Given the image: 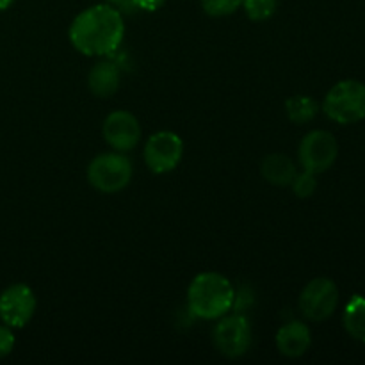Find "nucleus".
I'll return each instance as SVG.
<instances>
[{
    "instance_id": "obj_1",
    "label": "nucleus",
    "mask_w": 365,
    "mask_h": 365,
    "mask_svg": "<svg viewBox=\"0 0 365 365\" xmlns=\"http://www.w3.org/2000/svg\"><path fill=\"white\" fill-rule=\"evenodd\" d=\"M125 36L121 13L109 4H96L75 16L70 41L84 56H107L118 50Z\"/></svg>"
},
{
    "instance_id": "obj_2",
    "label": "nucleus",
    "mask_w": 365,
    "mask_h": 365,
    "mask_svg": "<svg viewBox=\"0 0 365 365\" xmlns=\"http://www.w3.org/2000/svg\"><path fill=\"white\" fill-rule=\"evenodd\" d=\"M234 287L220 273H202L189 285V310L200 319H220L234 307Z\"/></svg>"
},
{
    "instance_id": "obj_3",
    "label": "nucleus",
    "mask_w": 365,
    "mask_h": 365,
    "mask_svg": "<svg viewBox=\"0 0 365 365\" xmlns=\"http://www.w3.org/2000/svg\"><path fill=\"white\" fill-rule=\"evenodd\" d=\"M323 110L331 121L341 125L359 123L365 118V84L342 81L327 93Z\"/></svg>"
},
{
    "instance_id": "obj_4",
    "label": "nucleus",
    "mask_w": 365,
    "mask_h": 365,
    "mask_svg": "<svg viewBox=\"0 0 365 365\" xmlns=\"http://www.w3.org/2000/svg\"><path fill=\"white\" fill-rule=\"evenodd\" d=\"M132 178V163L121 153H100L88 168V180L96 191L113 195L128 185Z\"/></svg>"
},
{
    "instance_id": "obj_5",
    "label": "nucleus",
    "mask_w": 365,
    "mask_h": 365,
    "mask_svg": "<svg viewBox=\"0 0 365 365\" xmlns=\"http://www.w3.org/2000/svg\"><path fill=\"white\" fill-rule=\"evenodd\" d=\"M339 305V289L330 278H314L299 294V310L314 323H321L331 317Z\"/></svg>"
},
{
    "instance_id": "obj_6",
    "label": "nucleus",
    "mask_w": 365,
    "mask_h": 365,
    "mask_svg": "<svg viewBox=\"0 0 365 365\" xmlns=\"http://www.w3.org/2000/svg\"><path fill=\"white\" fill-rule=\"evenodd\" d=\"M339 155V145L328 130H312L299 143V164L310 173H324L334 166Z\"/></svg>"
},
{
    "instance_id": "obj_7",
    "label": "nucleus",
    "mask_w": 365,
    "mask_h": 365,
    "mask_svg": "<svg viewBox=\"0 0 365 365\" xmlns=\"http://www.w3.org/2000/svg\"><path fill=\"white\" fill-rule=\"evenodd\" d=\"M184 155V143L175 132L160 130L150 135L145 145V163L150 171L157 175L170 173Z\"/></svg>"
},
{
    "instance_id": "obj_8",
    "label": "nucleus",
    "mask_w": 365,
    "mask_h": 365,
    "mask_svg": "<svg viewBox=\"0 0 365 365\" xmlns=\"http://www.w3.org/2000/svg\"><path fill=\"white\" fill-rule=\"evenodd\" d=\"M214 346L221 355L228 359H239L245 355L252 344V328L246 317L227 316L220 317L212 334Z\"/></svg>"
},
{
    "instance_id": "obj_9",
    "label": "nucleus",
    "mask_w": 365,
    "mask_h": 365,
    "mask_svg": "<svg viewBox=\"0 0 365 365\" xmlns=\"http://www.w3.org/2000/svg\"><path fill=\"white\" fill-rule=\"evenodd\" d=\"M36 312V296L25 284H14L0 294V321L11 328H24Z\"/></svg>"
},
{
    "instance_id": "obj_10",
    "label": "nucleus",
    "mask_w": 365,
    "mask_h": 365,
    "mask_svg": "<svg viewBox=\"0 0 365 365\" xmlns=\"http://www.w3.org/2000/svg\"><path fill=\"white\" fill-rule=\"evenodd\" d=\"M103 138L109 146L118 152L135 148L141 139V125L138 118L128 110H114L103 121Z\"/></svg>"
},
{
    "instance_id": "obj_11",
    "label": "nucleus",
    "mask_w": 365,
    "mask_h": 365,
    "mask_svg": "<svg viewBox=\"0 0 365 365\" xmlns=\"http://www.w3.org/2000/svg\"><path fill=\"white\" fill-rule=\"evenodd\" d=\"M312 344L310 328L302 321H291L284 324L277 334V348L282 355L289 359H298L305 355Z\"/></svg>"
},
{
    "instance_id": "obj_12",
    "label": "nucleus",
    "mask_w": 365,
    "mask_h": 365,
    "mask_svg": "<svg viewBox=\"0 0 365 365\" xmlns=\"http://www.w3.org/2000/svg\"><path fill=\"white\" fill-rule=\"evenodd\" d=\"M88 84L93 95L98 98H109L120 88V70L110 61H102L91 68Z\"/></svg>"
},
{
    "instance_id": "obj_13",
    "label": "nucleus",
    "mask_w": 365,
    "mask_h": 365,
    "mask_svg": "<svg viewBox=\"0 0 365 365\" xmlns=\"http://www.w3.org/2000/svg\"><path fill=\"white\" fill-rule=\"evenodd\" d=\"M262 177L266 178L269 184L274 185H291L292 178L296 177V166L287 155H282V153H271L266 159L262 160Z\"/></svg>"
},
{
    "instance_id": "obj_14",
    "label": "nucleus",
    "mask_w": 365,
    "mask_h": 365,
    "mask_svg": "<svg viewBox=\"0 0 365 365\" xmlns=\"http://www.w3.org/2000/svg\"><path fill=\"white\" fill-rule=\"evenodd\" d=\"M344 328L355 341L365 344V298L362 296H353L344 309Z\"/></svg>"
},
{
    "instance_id": "obj_15",
    "label": "nucleus",
    "mask_w": 365,
    "mask_h": 365,
    "mask_svg": "<svg viewBox=\"0 0 365 365\" xmlns=\"http://www.w3.org/2000/svg\"><path fill=\"white\" fill-rule=\"evenodd\" d=\"M319 110V106L316 103V100H312L310 96L296 95L285 102V113H287L289 120L294 121V123H309L310 120H314Z\"/></svg>"
},
{
    "instance_id": "obj_16",
    "label": "nucleus",
    "mask_w": 365,
    "mask_h": 365,
    "mask_svg": "<svg viewBox=\"0 0 365 365\" xmlns=\"http://www.w3.org/2000/svg\"><path fill=\"white\" fill-rule=\"evenodd\" d=\"M246 14L252 18L253 21L267 20L277 11V0H242Z\"/></svg>"
},
{
    "instance_id": "obj_17",
    "label": "nucleus",
    "mask_w": 365,
    "mask_h": 365,
    "mask_svg": "<svg viewBox=\"0 0 365 365\" xmlns=\"http://www.w3.org/2000/svg\"><path fill=\"white\" fill-rule=\"evenodd\" d=\"M291 187L296 196H299V198H309V196H312L317 189L316 173H310V171L305 170H303L302 173H296V177L292 178L291 182Z\"/></svg>"
},
{
    "instance_id": "obj_18",
    "label": "nucleus",
    "mask_w": 365,
    "mask_h": 365,
    "mask_svg": "<svg viewBox=\"0 0 365 365\" xmlns=\"http://www.w3.org/2000/svg\"><path fill=\"white\" fill-rule=\"evenodd\" d=\"M242 6V0H202V7L210 16H228Z\"/></svg>"
},
{
    "instance_id": "obj_19",
    "label": "nucleus",
    "mask_w": 365,
    "mask_h": 365,
    "mask_svg": "<svg viewBox=\"0 0 365 365\" xmlns=\"http://www.w3.org/2000/svg\"><path fill=\"white\" fill-rule=\"evenodd\" d=\"M14 348V335L11 331V327L0 324V359L9 355Z\"/></svg>"
},
{
    "instance_id": "obj_20",
    "label": "nucleus",
    "mask_w": 365,
    "mask_h": 365,
    "mask_svg": "<svg viewBox=\"0 0 365 365\" xmlns=\"http://www.w3.org/2000/svg\"><path fill=\"white\" fill-rule=\"evenodd\" d=\"M134 2H135V6L141 7L143 11H150V13H152V11L159 9V7L163 6L166 0H134Z\"/></svg>"
},
{
    "instance_id": "obj_21",
    "label": "nucleus",
    "mask_w": 365,
    "mask_h": 365,
    "mask_svg": "<svg viewBox=\"0 0 365 365\" xmlns=\"http://www.w3.org/2000/svg\"><path fill=\"white\" fill-rule=\"evenodd\" d=\"M14 0H0V11H6L7 7H11Z\"/></svg>"
},
{
    "instance_id": "obj_22",
    "label": "nucleus",
    "mask_w": 365,
    "mask_h": 365,
    "mask_svg": "<svg viewBox=\"0 0 365 365\" xmlns=\"http://www.w3.org/2000/svg\"><path fill=\"white\" fill-rule=\"evenodd\" d=\"M107 2H110V4H120V2H123V0H107Z\"/></svg>"
}]
</instances>
